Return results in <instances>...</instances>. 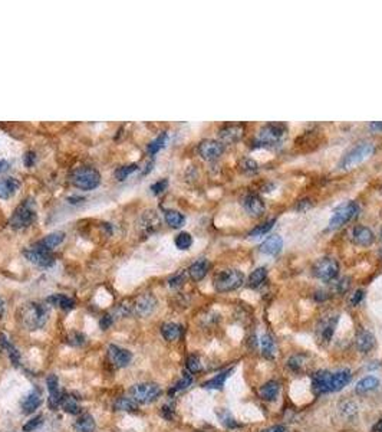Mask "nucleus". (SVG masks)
Listing matches in <instances>:
<instances>
[{"mask_svg":"<svg viewBox=\"0 0 382 432\" xmlns=\"http://www.w3.org/2000/svg\"><path fill=\"white\" fill-rule=\"evenodd\" d=\"M184 279H186V275H184L183 272H180V274H175L174 277H171V278H170V281H168V286H170V287H178V286H181L183 283H184Z\"/></svg>","mask_w":382,"mask_h":432,"instance_id":"51","label":"nucleus"},{"mask_svg":"<svg viewBox=\"0 0 382 432\" xmlns=\"http://www.w3.org/2000/svg\"><path fill=\"white\" fill-rule=\"evenodd\" d=\"M191 243H193V236L188 232H180L175 236V247L181 251H186V249L190 248Z\"/></svg>","mask_w":382,"mask_h":432,"instance_id":"44","label":"nucleus"},{"mask_svg":"<svg viewBox=\"0 0 382 432\" xmlns=\"http://www.w3.org/2000/svg\"><path fill=\"white\" fill-rule=\"evenodd\" d=\"M167 186H168V180L167 179H161L158 182L151 184V191L154 195H159V193H163V192L166 191Z\"/></svg>","mask_w":382,"mask_h":432,"instance_id":"49","label":"nucleus"},{"mask_svg":"<svg viewBox=\"0 0 382 432\" xmlns=\"http://www.w3.org/2000/svg\"><path fill=\"white\" fill-rule=\"evenodd\" d=\"M286 133V127L277 123H270V124L263 125L257 134V143L263 146H270L279 143Z\"/></svg>","mask_w":382,"mask_h":432,"instance_id":"10","label":"nucleus"},{"mask_svg":"<svg viewBox=\"0 0 382 432\" xmlns=\"http://www.w3.org/2000/svg\"><path fill=\"white\" fill-rule=\"evenodd\" d=\"M66 342L69 344H72V346H82V344L85 343V336H84L82 333L73 331V333H71V334L68 336Z\"/></svg>","mask_w":382,"mask_h":432,"instance_id":"48","label":"nucleus"},{"mask_svg":"<svg viewBox=\"0 0 382 432\" xmlns=\"http://www.w3.org/2000/svg\"><path fill=\"white\" fill-rule=\"evenodd\" d=\"M312 390L316 396L332 392V373L328 370H317L312 376Z\"/></svg>","mask_w":382,"mask_h":432,"instance_id":"11","label":"nucleus"},{"mask_svg":"<svg viewBox=\"0 0 382 432\" xmlns=\"http://www.w3.org/2000/svg\"><path fill=\"white\" fill-rule=\"evenodd\" d=\"M312 272L316 278L322 281H332L338 277L339 264L333 258H320L312 267Z\"/></svg>","mask_w":382,"mask_h":432,"instance_id":"7","label":"nucleus"},{"mask_svg":"<svg viewBox=\"0 0 382 432\" xmlns=\"http://www.w3.org/2000/svg\"><path fill=\"white\" fill-rule=\"evenodd\" d=\"M95 428H96V424H95V419L92 415L89 414H82L79 415V418L75 421L73 424V429L76 432H94Z\"/></svg>","mask_w":382,"mask_h":432,"instance_id":"26","label":"nucleus"},{"mask_svg":"<svg viewBox=\"0 0 382 432\" xmlns=\"http://www.w3.org/2000/svg\"><path fill=\"white\" fill-rule=\"evenodd\" d=\"M186 366H187L190 373H198V372H202L203 369L202 362L198 359V356H195V354L188 356L187 362H186Z\"/></svg>","mask_w":382,"mask_h":432,"instance_id":"45","label":"nucleus"},{"mask_svg":"<svg viewBox=\"0 0 382 432\" xmlns=\"http://www.w3.org/2000/svg\"><path fill=\"white\" fill-rule=\"evenodd\" d=\"M223 152L224 146L222 144V141L217 140H204L198 146V153L204 160H217L223 154Z\"/></svg>","mask_w":382,"mask_h":432,"instance_id":"13","label":"nucleus"},{"mask_svg":"<svg viewBox=\"0 0 382 432\" xmlns=\"http://www.w3.org/2000/svg\"><path fill=\"white\" fill-rule=\"evenodd\" d=\"M64 239H65V234L62 232V231H56V232H52V234L46 235L44 239H41V241L37 242L41 247H44L45 249H48V251H51L52 249H55L58 245H61L62 242H64Z\"/></svg>","mask_w":382,"mask_h":432,"instance_id":"29","label":"nucleus"},{"mask_svg":"<svg viewBox=\"0 0 382 432\" xmlns=\"http://www.w3.org/2000/svg\"><path fill=\"white\" fill-rule=\"evenodd\" d=\"M245 283V275L238 270H226L218 272L214 278V288L218 293H229L237 290Z\"/></svg>","mask_w":382,"mask_h":432,"instance_id":"5","label":"nucleus"},{"mask_svg":"<svg viewBox=\"0 0 382 432\" xmlns=\"http://www.w3.org/2000/svg\"><path fill=\"white\" fill-rule=\"evenodd\" d=\"M35 160H36L35 153H33V152H28L26 156H25V164H26V167H32V166H33V163H35Z\"/></svg>","mask_w":382,"mask_h":432,"instance_id":"54","label":"nucleus"},{"mask_svg":"<svg viewBox=\"0 0 382 432\" xmlns=\"http://www.w3.org/2000/svg\"><path fill=\"white\" fill-rule=\"evenodd\" d=\"M167 140H168V134H167L166 132H163L159 136H157V137L152 140L151 143L147 146V152H148V154H150V156H154V154L158 153L161 148H164V147H166Z\"/></svg>","mask_w":382,"mask_h":432,"instance_id":"34","label":"nucleus"},{"mask_svg":"<svg viewBox=\"0 0 382 432\" xmlns=\"http://www.w3.org/2000/svg\"><path fill=\"white\" fill-rule=\"evenodd\" d=\"M61 405H62L64 410L68 412V414L78 415V414L81 412V406H79V403H78V401H76V398H73V396H71V395L64 396Z\"/></svg>","mask_w":382,"mask_h":432,"instance_id":"38","label":"nucleus"},{"mask_svg":"<svg viewBox=\"0 0 382 432\" xmlns=\"http://www.w3.org/2000/svg\"><path fill=\"white\" fill-rule=\"evenodd\" d=\"M351 378H352V374L348 369H342L336 373H332V392L342 390L351 382Z\"/></svg>","mask_w":382,"mask_h":432,"instance_id":"25","label":"nucleus"},{"mask_svg":"<svg viewBox=\"0 0 382 432\" xmlns=\"http://www.w3.org/2000/svg\"><path fill=\"white\" fill-rule=\"evenodd\" d=\"M243 206L246 208V211L250 215H253V216H260L266 211V206H265L263 199L260 198L259 195H253V193L252 195H247L243 199Z\"/></svg>","mask_w":382,"mask_h":432,"instance_id":"17","label":"nucleus"},{"mask_svg":"<svg viewBox=\"0 0 382 432\" xmlns=\"http://www.w3.org/2000/svg\"><path fill=\"white\" fill-rule=\"evenodd\" d=\"M114 409L124 410V412H135L138 410L137 402L132 398H118L114 403Z\"/></svg>","mask_w":382,"mask_h":432,"instance_id":"36","label":"nucleus"},{"mask_svg":"<svg viewBox=\"0 0 382 432\" xmlns=\"http://www.w3.org/2000/svg\"><path fill=\"white\" fill-rule=\"evenodd\" d=\"M108 356L109 363L114 367H125L130 365V362L132 360V353L127 349H123L116 344H111L108 347Z\"/></svg>","mask_w":382,"mask_h":432,"instance_id":"12","label":"nucleus"},{"mask_svg":"<svg viewBox=\"0 0 382 432\" xmlns=\"http://www.w3.org/2000/svg\"><path fill=\"white\" fill-rule=\"evenodd\" d=\"M42 424V415H37L36 418H33V419H30L28 424L23 426V431L25 432H32L33 429H36L39 425Z\"/></svg>","mask_w":382,"mask_h":432,"instance_id":"50","label":"nucleus"},{"mask_svg":"<svg viewBox=\"0 0 382 432\" xmlns=\"http://www.w3.org/2000/svg\"><path fill=\"white\" fill-rule=\"evenodd\" d=\"M218 417H220V419H222V424L226 425L227 428H236V426H238V424L234 421V418L230 417V414L227 412V410H222V412H218Z\"/></svg>","mask_w":382,"mask_h":432,"instance_id":"47","label":"nucleus"},{"mask_svg":"<svg viewBox=\"0 0 382 432\" xmlns=\"http://www.w3.org/2000/svg\"><path fill=\"white\" fill-rule=\"evenodd\" d=\"M266 277H267L266 268H263V267H260V268H256V270H254V271L250 274L247 286L250 287V288H257V287L262 286V284L265 283Z\"/></svg>","mask_w":382,"mask_h":432,"instance_id":"35","label":"nucleus"},{"mask_svg":"<svg viewBox=\"0 0 382 432\" xmlns=\"http://www.w3.org/2000/svg\"><path fill=\"white\" fill-rule=\"evenodd\" d=\"M282 247H283V239L279 235H272L260 245V251L267 255H276L282 251Z\"/></svg>","mask_w":382,"mask_h":432,"instance_id":"21","label":"nucleus"},{"mask_svg":"<svg viewBox=\"0 0 382 432\" xmlns=\"http://www.w3.org/2000/svg\"><path fill=\"white\" fill-rule=\"evenodd\" d=\"M245 134V125L243 124H227L223 128H220L218 137L223 143L231 144V143H237L238 140L243 137Z\"/></svg>","mask_w":382,"mask_h":432,"instance_id":"15","label":"nucleus"},{"mask_svg":"<svg viewBox=\"0 0 382 432\" xmlns=\"http://www.w3.org/2000/svg\"><path fill=\"white\" fill-rule=\"evenodd\" d=\"M381 236H382V231H381Z\"/></svg>","mask_w":382,"mask_h":432,"instance_id":"61","label":"nucleus"},{"mask_svg":"<svg viewBox=\"0 0 382 432\" xmlns=\"http://www.w3.org/2000/svg\"><path fill=\"white\" fill-rule=\"evenodd\" d=\"M372 127H378V128H382V123H376V124H372Z\"/></svg>","mask_w":382,"mask_h":432,"instance_id":"60","label":"nucleus"},{"mask_svg":"<svg viewBox=\"0 0 382 432\" xmlns=\"http://www.w3.org/2000/svg\"><path fill=\"white\" fill-rule=\"evenodd\" d=\"M371 432H382V419L374 425V428L371 429Z\"/></svg>","mask_w":382,"mask_h":432,"instance_id":"58","label":"nucleus"},{"mask_svg":"<svg viewBox=\"0 0 382 432\" xmlns=\"http://www.w3.org/2000/svg\"><path fill=\"white\" fill-rule=\"evenodd\" d=\"M49 318V307L41 303H29L22 310L21 320L22 324L30 331L44 327Z\"/></svg>","mask_w":382,"mask_h":432,"instance_id":"1","label":"nucleus"},{"mask_svg":"<svg viewBox=\"0 0 382 432\" xmlns=\"http://www.w3.org/2000/svg\"><path fill=\"white\" fill-rule=\"evenodd\" d=\"M0 349H2V350H6L9 354V358H10V360H12V363H13L15 366H19V362H21V353L17 352V349H16L13 344L10 343V340H9L8 337L5 336L3 333H0Z\"/></svg>","mask_w":382,"mask_h":432,"instance_id":"30","label":"nucleus"},{"mask_svg":"<svg viewBox=\"0 0 382 432\" xmlns=\"http://www.w3.org/2000/svg\"><path fill=\"white\" fill-rule=\"evenodd\" d=\"M46 385H48V390H49V408L51 409H56L61 402L64 395L59 390V379L56 374H49L46 378Z\"/></svg>","mask_w":382,"mask_h":432,"instance_id":"16","label":"nucleus"},{"mask_svg":"<svg viewBox=\"0 0 382 432\" xmlns=\"http://www.w3.org/2000/svg\"><path fill=\"white\" fill-rule=\"evenodd\" d=\"M42 403V398H41V393L37 392L36 389H33L32 392H29L28 395L23 398L22 401V409L25 414H32L41 406Z\"/></svg>","mask_w":382,"mask_h":432,"instance_id":"22","label":"nucleus"},{"mask_svg":"<svg viewBox=\"0 0 382 432\" xmlns=\"http://www.w3.org/2000/svg\"><path fill=\"white\" fill-rule=\"evenodd\" d=\"M46 303H49L51 306H55V307L62 308L64 311H71L75 307V300L65 294H53L46 298Z\"/></svg>","mask_w":382,"mask_h":432,"instance_id":"24","label":"nucleus"},{"mask_svg":"<svg viewBox=\"0 0 382 432\" xmlns=\"http://www.w3.org/2000/svg\"><path fill=\"white\" fill-rule=\"evenodd\" d=\"M375 152V146L369 141H364L359 143L356 146L351 148L348 153L344 156V159L339 163V167L342 170H348V168H353L355 166L360 164L364 160H367L368 157Z\"/></svg>","mask_w":382,"mask_h":432,"instance_id":"4","label":"nucleus"},{"mask_svg":"<svg viewBox=\"0 0 382 432\" xmlns=\"http://www.w3.org/2000/svg\"><path fill=\"white\" fill-rule=\"evenodd\" d=\"M164 218H166L167 225H170L171 228H175V229L183 227V223H184V220H186L183 213H180L178 211H174V209L166 211V212H164Z\"/></svg>","mask_w":382,"mask_h":432,"instance_id":"33","label":"nucleus"},{"mask_svg":"<svg viewBox=\"0 0 382 432\" xmlns=\"http://www.w3.org/2000/svg\"><path fill=\"white\" fill-rule=\"evenodd\" d=\"M279 390H280V385L277 382L269 381L260 388V396H262L263 401L273 402L274 399L277 398V395H279Z\"/></svg>","mask_w":382,"mask_h":432,"instance_id":"28","label":"nucleus"},{"mask_svg":"<svg viewBox=\"0 0 382 432\" xmlns=\"http://www.w3.org/2000/svg\"><path fill=\"white\" fill-rule=\"evenodd\" d=\"M238 167H240V170L242 172H246V173H253V172H256L257 170V163L254 160H252V159H242L240 160V164H238Z\"/></svg>","mask_w":382,"mask_h":432,"instance_id":"46","label":"nucleus"},{"mask_svg":"<svg viewBox=\"0 0 382 432\" xmlns=\"http://www.w3.org/2000/svg\"><path fill=\"white\" fill-rule=\"evenodd\" d=\"M183 329L181 326L175 324V323H164L161 326V334L166 339L167 342H175L181 337Z\"/></svg>","mask_w":382,"mask_h":432,"instance_id":"31","label":"nucleus"},{"mask_svg":"<svg viewBox=\"0 0 382 432\" xmlns=\"http://www.w3.org/2000/svg\"><path fill=\"white\" fill-rule=\"evenodd\" d=\"M112 323H114V315L105 314L101 318V322H99V326H101L102 330H108L109 327L112 326Z\"/></svg>","mask_w":382,"mask_h":432,"instance_id":"52","label":"nucleus"},{"mask_svg":"<svg viewBox=\"0 0 382 432\" xmlns=\"http://www.w3.org/2000/svg\"><path fill=\"white\" fill-rule=\"evenodd\" d=\"M231 370L233 369H229V370H226V372H222V373H218L217 376H214L213 379H210V381H207L204 385H203V388L206 389H222L224 386V382H226V379L229 378V374L231 373Z\"/></svg>","mask_w":382,"mask_h":432,"instance_id":"37","label":"nucleus"},{"mask_svg":"<svg viewBox=\"0 0 382 432\" xmlns=\"http://www.w3.org/2000/svg\"><path fill=\"white\" fill-rule=\"evenodd\" d=\"M209 270L210 262L207 259L203 258V259L195 261L194 264H191V267L188 268V274H190V277L194 279V281H202V279L207 275Z\"/></svg>","mask_w":382,"mask_h":432,"instance_id":"23","label":"nucleus"},{"mask_svg":"<svg viewBox=\"0 0 382 432\" xmlns=\"http://www.w3.org/2000/svg\"><path fill=\"white\" fill-rule=\"evenodd\" d=\"M21 187V182L16 177L0 179V199H10L15 196Z\"/></svg>","mask_w":382,"mask_h":432,"instance_id":"18","label":"nucleus"},{"mask_svg":"<svg viewBox=\"0 0 382 432\" xmlns=\"http://www.w3.org/2000/svg\"><path fill=\"white\" fill-rule=\"evenodd\" d=\"M3 314H5V301L3 298H0V318L3 317Z\"/></svg>","mask_w":382,"mask_h":432,"instance_id":"59","label":"nucleus"},{"mask_svg":"<svg viewBox=\"0 0 382 432\" xmlns=\"http://www.w3.org/2000/svg\"><path fill=\"white\" fill-rule=\"evenodd\" d=\"M157 307V300L152 294H143L138 297L137 301L132 306V313L138 317H147L150 315Z\"/></svg>","mask_w":382,"mask_h":432,"instance_id":"14","label":"nucleus"},{"mask_svg":"<svg viewBox=\"0 0 382 432\" xmlns=\"http://www.w3.org/2000/svg\"><path fill=\"white\" fill-rule=\"evenodd\" d=\"M193 383V378H191V374L188 373H183V376H181V379L175 385H174L173 388L170 389V396L174 395V393H178V392H181V390H186V389L190 386Z\"/></svg>","mask_w":382,"mask_h":432,"instance_id":"42","label":"nucleus"},{"mask_svg":"<svg viewBox=\"0 0 382 432\" xmlns=\"http://www.w3.org/2000/svg\"><path fill=\"white\" fill-rule=\"evenodd\" d=\"M379 386V381L375 376H367L356 383V393H367Z\"/></svg>","mask_w":382,"mask_h":432,"instance_id":"32","label":"nucleus"},{"mask_svg":"<svg viewBox=\"0 0 382 432\" xmlns=\"http://www.w3.org/2000/svg\"><path fill=\"white\" fill-rule=\"evenodd\" d=\"M9 167H10V163L6 160H3V159H0V173L6 172Z\"/></svg>","mask_w":382,"mask_h":432,"instance_id":"56","label":"nucleus"},{"mask_svg":"<svg viewBox=\"0 0 382 432\" xmlns=\"http://www.w3.org/2000/svg\"><path fill=\"white\" fill-rule=\"evenodd\" d=\"M137 170H138L137 163H131V164H127V166H121V167H118L115 170L116 180L123 182V180H125V179H128V177H130L134 172H137Z\"/></svg>","mask_w":382,"mask_h":432,"instance_id":"41","label":"nucleus"},{"mask_svg":"<svg viewBox=\"0 0 382 432\" xmlns=\"http://www.w3.org/2000/svg\"><path fill=\"white\" fill-rule=\"evenodd\" d=\"M274 223H276V219L266 220V222H263V223L257 225L254 229H252V231H250V234H249V236H250V238H260V236H265L267 232H270V231H272V228L274 227Z\"/></svg>","mask_w":382,"mask_h":432,"instance_id":"39","label":"nucleus"},{"mask_svg":"<svg viewBox=\"0 0 382 432\" xmlns=\"http://www.w3.org/2000/svg\"><path fill=\"white\" fill-rule=\"evenodd\" d=\"M364 297H365V293H364L362 290L355 291L352 297H351V304H352V306H359V303L364 300Z\"/></svg>","mask_w":382,"mask_h":432,"instance_id":"53","label":"nucleus"},{"mask_svg":"<svg viewBox=\"0 0 382 432\" xmlns=\"http://www.w3.org/2000/svg\"><path fill=\"white\" fill-rule=\"evenodd\" d=\"M71 182L81 191H94L95 187H98L101 183V175L98 170H95L94 167H84L75 168L71 175Z\"/></svg>","mask_w":382,"mask_h":432,"instance_id":"3","label":"nucleus"},{"mask_svg":"<svg viewBox=\"0 0 382 432\" xmlns=\"http://www.w3.org/2000/svg\"><path fill=\"white\" fill-rule=\"evenodd\" d=\"M336 323H338V317H332V318L325 320V322L322 323V326H319L317 333H319V339H320L324 343H329V342H331Z\"/></svg>","mask_w":382,"mask_h":432,"instance_id":"27","label":"nucleus"},{"mask_svg":"<svg viewBox=\"0 0 382 432\" xmlns=\"http://www.w3.org/2000/svg\"><path fill=\"white\" fill-rule=\"evenodd\" d=\"M37 218V211H36V203L32 198H28L23 200L21 205L15 209V212L12 215V218L9 220L10 227L13 229H26L30 225L35 223V220Z\"/></svg>","mask_w":382,"mask_h":432,"instance_id":"2","label":"nucleus"},{"mask_svg":"<svg viewBox=\"0 0 382 432\" xmlns=\"http://www.w3.org/2000/svg\"><path fill=\"white\" fill-rule=\"evenodd\" d=\"M262 352H263V354L266 356L267 359H272L274 356V349H276V346H274V340L272 339V336H269V334H265V336L262 337Z\"/></svg>","mask_w":382,"mask_h":432,"instance_id":"40","label":"nucleus"},{"mask_svg":"<svg viewBox=\"0 0 382 432\" xmlns=\"http://www.w3.org/2000/svg\"><path fill=\"white\" fill-rule=\"evenodd\" d=\"M358 211H359V206L355 202H345L344 205L336 208V211L332 215L331 220H329V229H336V228L345 225L346 222H349L358 213Z\"/></svg>","mask_w":382,"mask_h":432,"instance_id":"9","label":"nucleus"},{"mask_svg":"<svg viewBox=\"0 0 382 432\" xmlns=\"http://www.w3.org/2000/svg\"><path fill=\"white\" fill-rule=\"evenodd\" d=\"M263 432H288V429L283 425H274V426H270V428L265 429Z\"/></svg>","mask_w":382,"mask_h":432,"instance_id":"55","label":"nucleus"},{"mask_svg":"<svg viewBox=\"0 0 382 432\" xmlns=\"http://www.w3.org/2000/svg\"><path fill=\"white\" fill-rule=\"evenodd\" d=\"M131 398L137 403H151L161 395V388L157 383H138L130 390Z\"/></svg>","mask_w":382,"mask_h":432,"instance_id":"6","label":"nucleus"},{"mask_svg":"<svg viewBox=\"0 0 382 432\" xmlns=\"http://www.w3.org/2000/svg\"><path fill=\"white\" fill-rule=\"evenodd\" d=\"M375 344H376V340H375V336L371 331H368V330L358 331V334H356V347H358L359 352H371L375 347Z\"/></svg>","mask_w":382,"mask_h":432,"instance_id":"20","label":"nucleus"},{"mask_svg":"<svg viewBox=\"0 0 382 432\" xmlns=\"http://www.w3.org/2000/svg\"><path fill=\"white\" fill-rule=\"evenodd\" d=\"M306 356L305 354H296V356H292L290 359L288 360V367L290 370L293 372H300L303 369V366L306 365Z\"/></svg>","mask_w":382,"mask_h":432,"instance_id":"43","label":"nucleus"},{"mask_svg":"<svg viewBox=\"0 0 382 432\" xmlns=\"http://www.w3.org/2000/svg\"><path fill=\"white\" fill-rule=\"evenodd\" d=\"M352 239L356 245L362 247H369L371 243H374L375 235L374 232L367 227H356L352 231Z\"/></svg>","mask_w":382,"mask_h":432,"instance_id":"19","label":"nucleus"},{"mask_svg":"<svg viewBox=\"0 0 382 432\" xmlns=\"http://www.w3.org/2000/svg\"><path fill=\"white\" fill-rule=\"evenodd\" d=\"M163 415H164L167 419H171V418H173V410L170 409L168 406H164V408H163Z\"/></svg>","mask_w":382,"mask_h":432,"instance_id":"57","label":"nucleus"},{"mask_svg":"<svg viewBox=\"0 0 382 432\" xmlns=\"http://www.w3.org/2000/svg\"><path fill=\"white\" fill-rule=\"evenodd\" d=\"M23 255L26 256V259L29 262L36 265V267H41V268H48V267H51L53 264V255H52L51 251L41 247L37 242L35 245L28 247V248L25 249Z\"/></svg>","mask_w":382,"mask_h":432,"instance_id":"8","label":"nucleus"}]
</instances>
